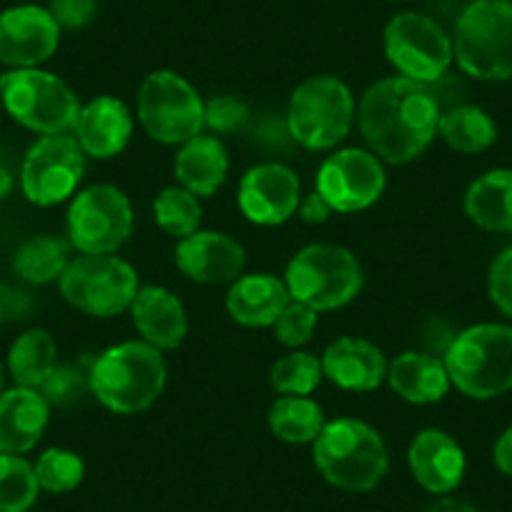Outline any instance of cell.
I'll list each match as a JSON object with an SVG mask.
<instances>
[{
  "instance_id": "26",
  "label": "cell",
  "mask_w": 512,
  "mask_h": 512,
  "mask_svg": "<svg viewBox=\"0 0 512 512\" xmlns=\"http://www.w3.org/2000/svg\"><path fill=\"white\" fill-rule=\"evenodd\" d=\"M465 214L485 231H512V171L477 176L465 194Z\"/></svg>"
},
{
  "instance_id": "42",
  "label": "cell",
  "mask_w": 512,
  "mask_h": 512,
  "mask_svg": "<svg viewBox=\"0 0 512 512\" xmlns=\"http://www.w3.org/2000/svg\"><path fill=\"white\" fill-rule=\"evenodd\" d=\"M492 460H495L497 470L502 475L512 477V427H507L500 437H497L495 447H492Z\"/></svg>"
},
{
  "instance_id": "32",
  "label": "cell",
  "mask_w": 512,
  "mask_h": 512,
  "mask_svg": "<svg viewBox=\"0 0 512 512\" xmlns=\"http://www.w3.org/2000/svg\"><path fill=\"white\" fill-rule=\"evenodd\" d=\"M156 224L174 239H186L201 224L199 196L191 194L184 186H169L154 201Z\"/></svg>"
},
{
  "instance_id": "25",
  "label": "cell",
  "mask_w": 512,
  "mask_h": 512,
  "mask_svg": "<svg viewBox=\"0 0 512 512\" xmlns=\"http://www.w3.org/2000/svg\"><path fill=\"white\" fill-rule=\"evenodd\" d=\"M176 179L196 196H211L229 174V154L216 136H194L176 154Z\"/></svg>"
},
{
  "instance_id": "47",
  "label": "cell",
  "mask_w": 512,
  "mask_h": 512,
  "mask_svg": "<svg viewBox=\"0 0 512 512\" xmlns=\"http://www.w3.org/2000/svg\"><path fill=\"white\" fill-rule=\"evenodd\" d=\"M0 106H3V101H0Z\"/></svg>"
},
{
  "instance_id": "18",
  "label": "cell",
  "mask_w": 512,
  "mask_h": 512,
  "mask_svg": "<svg viewBox=\"0 0 512 512\" xmlns=\"http://www.w3.org/2000/svg\"><path fill=\"white\" fill-rule=\"evenodd\" d=\"M407 462H410L412 477L432 495H447L460 487L467 467L465 452L457 445L455 437L435 427L417 432L407 450Z\"/></svg>"
},
{
  "instance_id": "37",
  "label": "cell",
  "mask_w": 512,
  "mask_h": 512,
  "mask_svg": "<svg viewBox=\"0 0 512 512\" xmlns=\"http://www.w3.org/2000/svg\"><path fill=\"white\" fill-rule=\"evenodd\" d=\"M249 118L244 101L234 96H216L204 103V126L216 131V134H231L241 128Z\"/></svg>"
},
{
  "instance_id": "36",
  "label": "cell",
  "mask_w": 512,
  "mask_h": 512,
  "mask_svg": "<svg viewBox=\"0 0 512 512\" xmlns=\"http://www.w3.org/2000/svg\"><path fill=\"white\" fill-rule=\"evenodd\" d=\"M317 314L312 307L302 302H289L284 307V312L279 314L277 322L272 324L274 327V337L277 342H282L284 347H302L312 339L314 329H317Z\"/></svg>"
},
{
  "instance_id": "13",
  "label": "cell",
  "mask_w": 512,
  "mask_h": 512,
  "mask_svg": "<svg viewBox=\"0 0 512 512\" xmlns=\"http://www.w3.org/2000/svg\"><path fill=\"white\" fill-rule=\"evenodd\" d=\"M86 171V154L76 136H41L21 166V189L36 206H56L71 199Z\"/></svg>"
},
{
  "instance_id": "27",
  "label": "cell",
  "mask_w": 512,
  "mask_h": 512,
  "mask_svg": "<svg viewBox=\"0 0 512 512\" xmlns=\"http://www.w3.org/2000/svg\"><path fill=\"white\" fill-rule=\"evenodd\" d=\"M71 241L63 236L53 234H38L31 239L23 241L13 256V272L18 279L28 284H41L56 282L66 267L71 264Z\"/></svg>"
},
{
  "instance_id": "6",
  "label": "cell",
  "mask_w": 512,
  "mask_h": 512,
  "mask_svg": "<svg viewBox=\"0 0 512 512\" xmlns=\"http://www.w3.org/2000/svg\"><path fill=\"white\" fill-rule=\"evenodd\" d=\"M0 101L21 126L41 136L68 134L81 113L71 86L41 68H11L3 73Z\"/></svg>"
},
{
  "instance_id": "24",
  "label": "cell",
  "mask_w": 512,
  "mask_h": 512,
  "mask_svg": "<svg viewBox=\"0 0 512 512\" xmlns=\"http://www.w3.org/2000/svg\"><path fill=\"white\" fill-rule=\"evenodd\" d=\"M387 382L402 400L432 405L450 392L452 382L442 359L427 352H402L387 367Z\"/></svg>"
},
{
  "instance_id": "12",
  "label": "cell",
  "mask_w": 512,
  "mask_h": 512,
  "mask_svg": "<svg viewBox=\"0 0 512 512\" xmlns=\"http://www.w3.org/2000/svg\"><path fill=\"white\" fill-rule=\"evenodd\" d=\"M66 226L68 241L81 254H116L134 231V209L121 189L96 184L76 194Z\"/></svg>"
},
{
  "instance_id": "20",
  "label": "cell",
  "mask_w": 512,
  "mask_h": 512,
  "mask_svg": "<svg viewBox=\"0 0 512 512\" xmlns=\"http://www.w3.org/2000/svg\"><path fill=\"white\" fill-rule=\"evenodd\" d=\"M387 359L377 344L362 337H342L322 354L324 377L349 392L377 390L387 379Z\"/></svg>"
},
{
  "instance_id": "35",
  "label": "cell",
  "mask_w": 512,
  "mask_h": 512,
  "mask_svg": "<svg viewBox=\"0 0 512 512\" xmlns=\"http://www.w3.org/2000/svg\"><path fill=\"white\" fill-rule=\"evenodd\" d=\"M93 359H78L76 364H58L51 377L41 384V395L51 407H73L91 392Z\"/></svg>"
},
{
  "instance_id": "1",
  "label": "cell",
  "mask_w": 512,
  "mask_h": 512,
  "mask_svg": "<svg viewBox=\"0 0 512 512\" xmlns=\"http://www.w3.org/2000/svg\"><path fill=\"white\" fill-rule=\"evenodd\" d=\"M357 116L359 131L379 161L407 164L432 144L442 108L427 83L392 76L367 88Z\"/></svg>"
},
{
  "instance_id": "8",
  "label": "cell",
  "mask_w": 512,
  "mask_h": 512,
  "mask_svg": "<svg viewBox=\"0 0 512 512\" xmlns=\"http://www.w3.org/2000/svg\"><path fill=\"white\" fill-rule=\"evenodd\" d=\"M352 123V91L334 76L307 78L289 98V136L309 151H327L342 144L352 131Z\"/></svg>"
},
{
  "instance_id": "39",
  "label": "cell",
  "mask_w": 512,
  "mask_h": 512,
  "mask_svg": "<svg viewBox=\"0 0 512 512\" xmlns=\"http://www.w3.org/2000/svg\"><path fill=\"white\" fill-rule=\"evenodd\" d=\"M51 16L61 26V31H81L96 18L98 0H51Z\"/></svg>"
},
{
  "instance_id": "34",
  "label": "cell",
  "mask_w": 512,
  "mask_h": 512,
  "mask_svg": "<svg viewBox=\"0 0 512 512\" xmlns=\"http://www.w3.org/2000/svg\"><path fill=\"white\" fill-rule=\"evenodd\" d=\"M33 467H36V480L41 490L51 492V495L73 492L86 477V465H83L81 455L63 450V447L46 450Z\"/></svg>"
},
{
  "instance_id": "3",
  "label": "cell",
  "mask_w": 512,
  "mask_h": 512,
  "mask_svg": "<svg viewBox=\"0 0 512 512\" xmlns=\"http://www.w3.org/2000/svg\"><path fill=\"white\" fill-rule=\"evenodd\" d=\"M314 465L329 485L349 492H367L382 482L390 455L372 425L342 417L324 425L314 440Z\"/></svg>"
},
{
  "instance_id": "5",
  "label": "cell",
  "mask_w": 512,
  "mask_h": 512,
  "mask_svg": "<svg viewBox=\"0 0 512 512\" xmlns=\"http://www.w3.org/2000/svg\"><path fill=\"white\" fill-rule=\"evenodd\" d=\"M455 61L477 81L512 78V0H472L452 36Z\"/></svg>"
},
{
  "instance_id": "23",
  "label": "cell",
  "mask_w": 512,
  "mask_h": 512,
  "mask_svg": "<svg viewBox=\"0 0 512 512\" xmlns=\"http://www.w3.org/2000/svg\"><path fill=\"white\" fill-rule=\"evenodd\" d=\"M292 302L287 282L272 274H249L239 277L226 297V312L236 324L244 327H272Z\"/></svg>"
},
{
  "instance_id": "44",
  "label": "cell",
  "mask_w": 512,
  "mask_h": 512,
  "mask_svg": "<svg viewBox=\"0 0 512 512\" xmlns=\"http://www.w3.org/2000/svg\"><path fill=\"white\" fill-rule=\"evenodd\" d=\"M11 191H13V176H11V171L3 169V166H0V199H6V196L11 194Z\"/></svg>"
},
{
  "instance_id": "9",
  "label": "cell",
  "mask_w": 512,
  "mask_h": 512,
  "mask_svg": "<svg viewBox=\"0 0 512 512\" xmlns=\"http://www.w3.org/2000/svg\"><path fill=\"white\" fill-rule=\"evenodd\" d=\"M58 284L71 307L101 319L131 309L141 289L136 269L111 254H83L71 259Z\"/></svg>"
},
{
  "instance_id": "45",
  "label": "cell",
  "mask_w": 512,
  "mask_h": 512,
  "mask_svg": "<svg viewBox=\"0 0 512 512\" xmlns=\"http://www.w3.org/2000/svg\"><path fill=\"white\" fill-rule=\"evenodd\" d=\"M3 390H6V369L0 364V395H3Z\"/></svg>"
},
{
  "instance_id": "31",
  "label": "cell",
  "mask_w": 512,
  "mask_h": 512,
  "mask_svg": "<svg viewBox=\"0 0 512 512\" xmlns=\"http://www.w3.org/2000/svg\"><path fill=\"white\" fill-rule=\"evenodd\" d=\"M38 492L36 467L23 455L0 452V512H28L36 505Z\"/></svg>"
},
{
  "instance_id": "43",
  "label": "cell",
  "mask_w": 512,
  "mask_h": 512,
  "mask_svg": "<svg viewBox=\"0 0 512 512\" xmlns=\"http://www.w3.org/2000/svg\"><path fill=\"white\" fill-rule=\"evenodd\" d=\"M422 512H482V510H477V507L470 505V502L445 497V500H437L432 502V505H427Z\"/></svg>"
},
{
  "instance_id": "16",
  "label": "cell",
  "mask_w": 512,
  "mask_h": 512,
  "mask_svg": "<svg viewBox=\"0 0 512 512\" xmlns=\"http://www.w3.org/2000/svg\"><path fill=\"white\" fill-rule=\"evenodd\" d=\"M299 179L284 164H259L239 184V209L259 226H279L299 209Z\"/></svg>"
},
{
  "instance_id": "38",
  "label": "cell",
  "mask_w": 512,
  "mask_h": 512,
  "mask_svg": "<svg viewBox=\"0 0 512 512\" xmlns=\"http://www.w3.org/2000/svg\"><path fill=\"white\" fill-rule=\"evenodd\" d=\"M487 292H490L492 304L512 319V246L502 249L492 259L490 272H487Z\"/></svg>"
},
{
  "instance_id": "22",
  "label": "cell",
  "mask_w": 512,
  "mask_h": 512,
  "mask_svg": "<svg viewBox=\"0 0 512 512\" xmlns=\"http://www.w3.org/2000/svg\"><path fill=\"white\" fill-rule=\"evenodd\" d=\"M136 329L156 349H176L189 332L186 309L174 292L164 287H141L131 304Z\"/></svg>"
},
{
  "instance_id": "29",
  "label": "cell",
  "mask_w": 512,
  "mask_h": 512,
  "mask_svg": "<svg viewBox=\"0 0 512 512\" xmlns=\"http://www.w3.org/2000/svg\"><path fill=\"white\" fill-rule=\"evenodd\" d=\"M437 134L460 154H482L497 141V123L480 106H455L442 111Z\"/></svg>"
},
{
  "instance_id": "15",
  "label": "cell",
  "mask_w": 512,
  "mask_h": 512,
  "mask_svg": "<svg viewBox=\"0 0 512 512\" xmlns=\"http://www.w3.org/2000/svg\"><path fill=\"white\" fill-rule=\"evenodd\" d=\"M61 43V26L48 8L13 6L0 13V63L8 68H38Z\"/></svg>"
},
{
  "instance_id": "21",
  "label": "cell",
  "mask_w": 512,
  "mask_h": 512,
  "mask_svg": "<svg viewBox=\"0 0 512 512\" xmlns=\"http://www.w3.org/2000/svg\"><path fill=\"white\" fill-rule=\"evenodd\" d=\"M51 417L46 397L31 387H11L0 395V452L26 455L38 442Z\"/></svg>"
},
{
  "instance_id": "10",
  "label": "cell",
  "mask_w": 512,
  "mask_h": 512,
  "mask_svg": "<svg viewBox=\"0 0 512 512\" xmlns=\"http://www.w3.org/2000/svg\"><path fill=\"white\" fill-rule=\"evenodd\" d=\"M139 121L159 144H186L204 131L199 91L174 71H154L139 88Z\"/></svg>"
},
{
  "instance_id": "33",
  "label": "cell",
  "mask_w": 512,
  "mask_h": 512,
  "mask_svg": "<svg viewBox=\"0 0 512 512\" xmlns=\"http://www.w3.org/2000/svg\"><path fill=\"white\" fill-rule=\"evenodd\" d=\"M324 377L322 359L309 352H292L272 367V387L282 395L309 397Z\"/></svg>"
},
{
  "instance_id": "46",
  "label": "cell",
  "mask_w": 512,
  "mask_h": 512,
  "mask_svg": "<svg viewBox=\"0 0 512 512\" xmlns=\"http://www.w3.org/2000/svg\"><path fill=\"white\" fill-rule=\"evenodd\" d=\"M392 3H397V0H392Z\"/></svg>"
},
{
  "instance_id": "2",
  "label": "cell",
  "mask_w": 512,
  "mask_h": 512,
  "mask_svg": "<svg viewBox=\"0 0 512 512\" xmlns=\"http://www.w3.org/2000/svg\"><path fill=\"white\" fill-rule=\"evenodd\" d=\"M166 387V362L149 342H123L93 359L91 392L116 415H136L154 405Z\"/></svg>"
},
{
  "instance_id": "17",
  "label": "cell",
  "mask_w": 512,
  "mask_h": 512,
  "mask_svg": "<svg viewBox=\"0 0 512 512\" xmlns=\"http://www.w3.org/2000/svg\"><path fill=\"white\" fill-rule=\"evenodd\" d=\"M176 264L199 284H234L246 264V251L219 231H194L176 246Z\"/></svg>"
},
{
  "instance_id": "7",
  "label": "cell",
  "mask_w": 512,
  "mask_h": 512,
  "mask_svg": "<svg viewBox=\"0 0 512 512\" xmlns=\"http://www.w3.org/2000/svg\"><path fill=\"white\" fill-rule=\"evenodd\" d=\"M294 302L314 312H332L344 307L362 292V267L357 256L344 246L309 244L289 262L284 274Z\"/></svg>"
},
{
  "instance_id": "41",
  "label": "cell",
  "mask_w": 512,
  "mask_h": 512,
  "mask_svg": "<svg viewBox=\"0 0 512 512\" xmlns=\"http://www.w3.org/2000/svg\"><path fill=\"white\" fill-rule=\"evenodd\" d=\"M28 312V294L18 292L13 287H3L0 284V322L8 319H18L21 314Z\"/></svg>"
},
{
  "instance_id": "4",
  "label": "cell",
  "mask_w": 512,
  "mask_h": 512,
  "mask_svg": "<svg viewBox=\"0 0 512 512\" xmlns=\"http://www.w3.org/2000/svg\"><path fill=\"white\" fill-rule=\"evenodd\" d=\"M450 382L472 400H492L512 390V327L475 324L445 352Z\"/></svg>"
},
{
  "instance_id": "30",
  "label": "cell",
  "mask_w": 512,
  "mask_h": 512,
  "mask_svg": "<svg viewBox=\"0 0 512 512\" xmlns=\"http://www.w3.org/2000/svg\"><path fill=\"white\" fill-rule=\"evenodd\" d=\"M324 412L309 397L284 395L269 410V430L284 442L292 445H307L319 437L324 430Z\"/></svg>"
},
{
  "instance_id": "11",
  "label": "cell",
  "mask_w": 512,
  "mask_h": 512,
  "mask_svg": "<svg viewBox=\"0 0 512 512\" xmlns=\"http://www.w3.org/2000/svg\"><path fill=\"white\" fill-rule=\"evenodd\" d=\"M384 53L397 73L432 86L455 61L452 38L445 28L422 13H400L384 28Z\"/></svg>"
},
{
  "instance_id": "28",
  "label": "cell",
  "mask_w": 512,
  "mask_h": 512,
  "mask_svg": "<svg viewBox=\"0 0 512 512\" xmlns=\"http://www.w3.org/2000/svg\"><path fill=\"white\" fill-rule=\"evenodd\" d=\"M58 367V347L46 329H26L8 352V374L16 387L41 390V384Z\"/></svg>"
},
{
  "instance_id": "40",
  "label": "cell",
  "mask_w": 512,
  "mask_h": 512,
  "mask_svg": "<svg viewBox=\"0 0 512 512\" xmlns=\"http://www.w3.org/2000/svg\"><path fill=\"white\" fill-rule=\"evenodd\" d=\"M299 216H302L304 224H324V221L332 216V206L327 204V199H324L319 191H314V194L304 196L302 201H299Z\"/></svg>"
},
{
  "instance_id": "19",
  "label": "cell",
  "mask_w": 512,
  "mask_h": 512,
  "mask_svg": "<svg viewBox=\"0 0 512 512\" xmlns=\"http://www.w3.org/2000/svg\"><path fill=\"white\" fill-rule=\"evenodd\" d=\"M76 139L91 159H113L121 154L134 134V116L116 96H98L81 106L76 121Z\"/></svg>"
},
{
  "instance_id": "14",
  "label": "cell",
  "mask_w": 512,
  "mask_h": 512,
  "mask_svg": "<svg viewBox=\"0 0 512 512\" xmlns=\"http://www.w3.org/2000/svg\"><path fill=\"white\" fill-rule=\"evenodd\" d=\"M387 176L382 161L364 149H342L319 166L317 191L339 214H354L377 204Z\"/></svg>"
}]
</instances>
